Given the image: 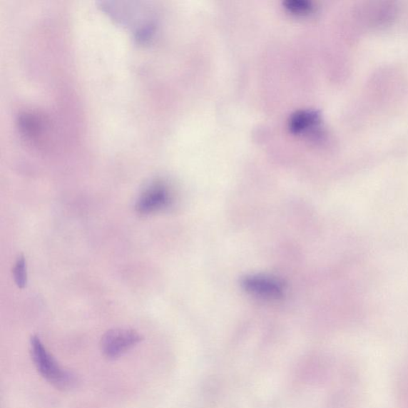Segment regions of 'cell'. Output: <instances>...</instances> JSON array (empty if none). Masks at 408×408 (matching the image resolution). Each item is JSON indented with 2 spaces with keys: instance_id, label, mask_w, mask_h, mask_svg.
I'll return each instance as SVG.
<instances>
[{
  "instance_id": "7a4b0ae2",
  "label": "cell",
  "mask_w": 408,
  "mask_h": 408,
  "mask_svg": "<svg viewBox=\"0 0 408 408\" xmlns=\"http://www.w3.org/2000/svg\"><path fill=\"white\" fill-rule=\"evenodd\" d=\"M143 340L140 333L132 329L118 328L108 330L101 340L102 355L108 359H118L134 348Z\"/></svg>"
},
{
  "instance_id": "52a82bcc",
  "label": "cell",
  "mask_w": 408,
  "mask_h": 408,
  "mask_svg": "<svg viewBox=\"0 0 408 408\" xmlns=\"http://www.w3.org/2000/svg\"><path fill=\"white\" fill-rule=\"evenodd\" d=\"M14 280L19 289L25 288L27 283L26 262L24 255H20L13 268Z\"/></svg>"
},
{
  "instance_id": "ba28073f",
  "label": "cell",
  "mask_w": 408,
  "mask_h": 408,
  "mask_svg": "<svg viewBox=\"0 0 408 408\" xmlns=\"http://www.w3.org/2000/svg\"><path fill=\"white\" fill-rule=\"evenodd\" d=\"M283 4L289 11L299 15L310 13L315 9L310 0H287Z\"/></svg>"
},
{
  "instance_id": "8992f818",
  "label": "cell",
  "mask_w": 408,
  "mask_h": 408,
  "mask_svg": "<svg viewBox=\"0 0 408 408\" xmlns=\"http://www.w3.org/2000/svg\"><path fill=\"white\" fill-rule=\"evenodd\" d=\"M19 127L27 138L36 139L43 128V123L37 116L26 113L19 119Z\"/></svg>"
},
{
  "instance_id": "3957f363",
  "label": "cell",
  "mask_w": 408,
  "mask_h": 408,
  "mask_svg": "<svg viewBox=\"0 0 408 408\" xmlns=\"http://www.w3.org/2000/svg\"><path fill=\"white\" fill-rule=\"evenodd\" d=\"M173 202L168 188L162 182H154L142 192L136 203L141 215H151L166 209Z\"/></svg>"
},
{
  "instance_id": "277c9868",
  "label": "cell",
  "mask_w": 408,
  "mask_h": 408,
  "mask_svg": "<svg viewBox=\"0 0 408 408\" xmlns=\"http://www.w3.org/2000/svg\"><path fill=\"white\" fill-rule=\"evenodd\" d=\"M243 287L250 294L270 299L282 297L285 290L280 280L264 275H250L245 277Z\"/></svg>"
},
{
  "instance_id": "6da1fadb",
  "label": "cell",
  "mask_w": 408,
  "mask_h": 408,
  "mask_svg": "<svg viewBox=\"0 0 408 408\" xmlns=\"http://www.w3.org/2000/svg\"><path fill=\"white\" fill-rule=\"evenodd\" d=\"M30 351L34 364L47 382L63 390L71 389L76 386V375L57 362L38 336L31 337Z\"/></svg>"
},
{
  "instance_id": "5b68a950",
  "label": "cell",
  "mask_w": 408,
  "mask_h": 408,
  "mask_svg": "<svg viewBox=\"0 0 408 408\" xmlns=\"http://www.w3.org/2000/svg\"><path fill=\"white\" fill-rule=\"evenodd\" d=\"M322 122V116L315 110H302L290 116L289 120L290 131L301 134L317 128Z\"/></svg>"
}]
</instances>
